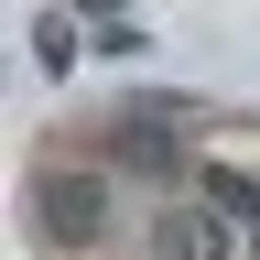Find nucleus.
<instances>
[{
	"mask_svg": "<svg viewBox=\"0 0 260 260\" xmlns=\"http://www.w3.org/2000/svg\"><path fill=\"white\" fill-rule=\"evenodd\" d=\"M44 260H260V119H87L32 174Z\"/></svg>",
	"mask_w": 260,
	"mask_h": 260,
	"instance_id": "obj_1",
	"label": "nucleus"
}]
</instances>
